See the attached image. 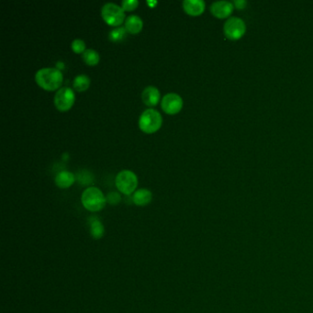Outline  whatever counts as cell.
<instances>
[{
	"label": "cell",
	"mask_w": 313,
	"mask_h": 313,
	"mask_svg": "<svg viewBox=\"0 0 313 313\" xmlns=\"http://www.w3.org/2000/svg\"><path fill=\"white\" fill-rule=\"evenodd\" d=\"M35 81L43 89L52 91L62 85L63 74L57 68H42L36 72Z\"/></svg>",
	"instance_id": "cell-1"
},
{
	"label": "cell",
	"mask_w": 313,
	"mask_h": 313,
	"mask_svg": "<svg viewBox=\"0 0 313 313\" xmlns=\"http://www.w3.org/2000/svg\"><path fill=\"white\" fill-rule=\"evenodd\" d=\"M82 204L89 212H97L101 211L107 203L101 190L96 186H89L84 190L81 197Z\"/></svg>",
	"instance_id": "cell-2"
},
{
	"label": "cell",
	"mask_w": 313,
	"mask_h": 313,
	"mask_svg": "<svg viewBox=\"0 0 313 313\" xmlns=\"http://www.w3.org/2000/svg\"><path fill=\"white\" fill-rule=\"evenodd\" d=\"M163 118L159 111L153 109L144 110L139 118V127L147 133L156 132L161 127Z\"/></svg>",
	"instance_id": "cell-3"
},
{
	"label": "cell",
	"mask_w": 313,
	"mask_h": 313,
	"mask_svg": "<svg viewBox=\"0 0 313 313\" xmlns=\"http://www.w3.org/2000/svg\"><path fill=\"white\" fill-rule=\"evenodd\" d=\"M115 184L121 193L131 195L137 187L138 178L131 170H122L115 178Z\"/></svg>",
	"instance_id": "cell-4"
},
{
	"label": "cell",
	"mask_w": 313,
	"mask_h": 313,
	"mask_svg": "<svg viewBox=\"0 0 313 313\" xmlns=\"http://www.w3.org/2000/svg\"><path fill=\"white\" fill-rule=\"evenodd\" d=\"M103 19L111 26H119L125 18L124 9L115 3H106L101 9Z\"/></svg>",
	"instance_id": "cell-5"
},
{
	"label": "cell",
	"mask_w": 313,
	"mask_h": 313,
	"mask_svg": "<svg viewBox=\"0 0 313 313\" xmlns=\"http://www.w3.org/2000/svg\"><path fill=\"white\" fill-rule=\"evenodd\" d=\"M224 33L225 36L232 41L241 39L246 32V24L245 21L237 17H230L228 20L225 22L224 27Z\"/></svg>",
	"instance_id": "cell-6"
},
{
	"label": "cell",
	"mask_w": 313,
	"mask_h": 313,
	"mask_svg": "<svg viewBox=\"0 0 313 313\" xmlns=\"http://www.w3.org/2000/svg\"><path fill=\"white\" fill-rule=\"evenodd\" d=\"M75 102V93L72 88L68 86L61 87L54 96V105L60 111L69 110Z\"/></svg>",
	"instance_id": "cell-7"
},
{
	"label": "cell",
	"mask_w": 313,
	"mask_h": 313,
	"mask_svg": "<svg viewBox=\"0 0 313 313\" xmlns=\"http://www.w3.org/2000/svg\"><path fill=\"white\" fill-rule=\"evenodd\" d=\"M161 107L165 113L176 114L182 109L183 99L178 94H165L162 99Z\"/></svg>",
	"instance_id": "cell-8"
},
{
	"label": "cell",
	"mask_w": 313,
	"mask_h": 313,
	"mask_svg": "<svg viewBox=\"0 0 313 313\" xmlns=\"http://www.w3.org/2000/svg\"><path fill=\"white\" fill-rule=\"evenodd\" d=\"M211 11L215 17L219 18L227 17L233 11V4L229 1H216L212 3Z\"/></svg>",
	"instance_id": "cell-9"
},
{
	"label": "cell",
	"mask_w": 313,
	"mask_h": 313,
	"mask_svg": "<svg viewBox=\"0 0 313 313\" xmlns=\"http://www.w3.org/2000/svg\"><path fill=\"white\" fill-rule=\"evenodd\" d=\"M142 99L145 105L150 107L155 106L160 100V91L156 86L148 85L142 93Z\"/></svg>",
	"instance_id": "cell-10"
},
{
	"label": "cell",
	"mask_w": 313,
	"mask_h": 313,
	"mask_svg": "<svg viewBox=\"0 0 313 313\" xmlns=\"http://www.w3.org/2000/svg\"><path fill=\"white\" fill-rule=\"evenodd\" d=\"M205 2L203 0H185L183 1V9L186 13L191 16H198L203 13L205 9Z\"/></svg>",
	"instance_id": "cell-11"
},
{
	"label": "cell",
	"mask_w": 313,
	"mask_h": 313,
	"mask_svg": "<svg viewBox=\"0 0 313 313\" xmlns=\"http://www.w3.org/2000/svg\"><path fill=\"white\" fill-rule=\"evenodd\" d=\"M55 184L61 188H67L75 182V176L73 173L64 170L59 172L55 177Z\"/></svg>",
	"instance_id": "cell-12"
},
{
	"label": "cell",
	"mask_w": 313,
	"mask_h": 313,
	"mask_svg": "<svg viewBox=\"0 0 313 313\" xmlns=\"http://www.w3.org/2000/svg\"><path fill=\"white\" fill-rule=\"evenodd\" d=\"M152 192L146 188H140L132 196L133 203L137 206H145L152 200Z\"/></svg>",
	"instance_id": "cell-13"
},
{
	"label": "cell",
	"mask_w": 313,
	"mask_h": 313,
	"mask_svg": "<svg viewBox=\"0 0 313 313\" xmlns=\"http://www.w3.org/2000/svg\"><path fill=\"white\" fill-rule=\"evenodd\" d=\"M143 19L137 15H130L125 20V28L130 33H138L143 29Z\"/></svg>",
	"instance_id": "cell-14"
},
{
	"label": "cell",
	"mask_w": 313,
	"mask_h": 313,
	"mask_svg": "<svg viewBox=\"0 0 313 313\" xmlns=\"http://www.w3.org/2000/svg\"><path fill=\"white\" fill-rule=\"evenodd\" d=\"M89 227H90V233L94 239L99 240L100 238L103 237L104 232H105V228L99 219H98L97 217H94V216L90 217L89 218Z\"/></svg>",
	"instance_id": "cell-15"
},
{
	"label": "cell",
	"mask_w": 313,
	"mask_h": 313,
	"mask_svg": "<svg viewBox=\"0 0 313 313\" xmlns=\"http://www.w3.org/2000/svg\"><path fill=\"white\" fill-rule=\"evenodd\" d=\"M73 85H74V88L77 91H79V92L85 91L90 85V78L86 75H83V74L78 75L75 77Z\"/></svg>",
	"instance_id": "cell-16"
},
{
	"label": "cell",
	"mask_w": 313,
	"mask_h": 313,
	"mask_svg": "<svg viewBox=\"0 0 313 313\" xmlns=\"http://www.w3.org/2000/svg\"><path fill=\"white\" fill-rule=\"evenodd\" d=\"M83 59L89 66H95L99 61V54L93 49H86L83 52Z\"/></svg>",
	"instance_id": "cell-17"
},
{
	"label": "cell",
	"mask_w": 313,
	"mask_h": 313,
	"mask_svg": "<svg viewBox=\"0 0 313 313\" xmlns=\"http://www.w3.org/2000/svg\"><path fill=\"white\" fill-rule=\"evenodd\" d=\"M127 35V30L125 27H118L113 29L110 33V40L112 42H120Z\"/></svg>",
	"instance_id": "cell-18"
},
{
	"label": "cell",
	"mask_w": 313,
	"mask_h": 313,
	"mask_svg": "<svg viewBox=\"0 0 313 313\" xmlns=\"http://www.w3.org/2000/svg\"><path fill=\"white\" fill-rule=\"evenodd\" d=\"M71 47H72V50L76 52V53H81V52H84L86 50L85 49V42L83 40H81V39L74 40L72 42Z\"/></svg>",
	"instance_id": "cell-19"
},
{
	"label": "cell",
	"mask_w": 313,
	"mask_h": 313,
	"mask_svg": "<svg viewBox=\"0 0 313 313\" xmlns=\"http://www.w3.org/2000/svg\"><path fill=\"white\" fill-rule=\"evenodd\" d=\"M139 5V1L138 0H123L121 2V6L122 9L127 11H131L135 9Z\"/></svg>",
	"instance_id": "cell-20"
},
{
	"label": "cell",
	"mask_w": 313,
	"mask_h": 313,
	"mask_svg": "<svg viewBox=\"0 0 313 313\" xmlns=\"http://www.w3.org/2000/svg\"><path fill=\"white\" fill-rule=\"evenodd\" d=\"M106 198H107V202H109L110 205H117L121 200L120 195L117 192H110L108 194Z\"/></svg>",
	"instance_id": "cell-21"
},
{
	"label": "cell",
	"mask_w": 313,
	"mask_h": 313,
	"mask_svg": "<svg viewBox=\"0 0 313 313\" xmlns=\"http://www.w3.org/2000/svg\"><path fill=\"white\" fill-rule=\"evenodd\" d=\"M234 5L237 7L238 9H244L245 5H246V1H235Z\"/></svg>",
	"instance_id": "cell-22"
}]
</instances>
